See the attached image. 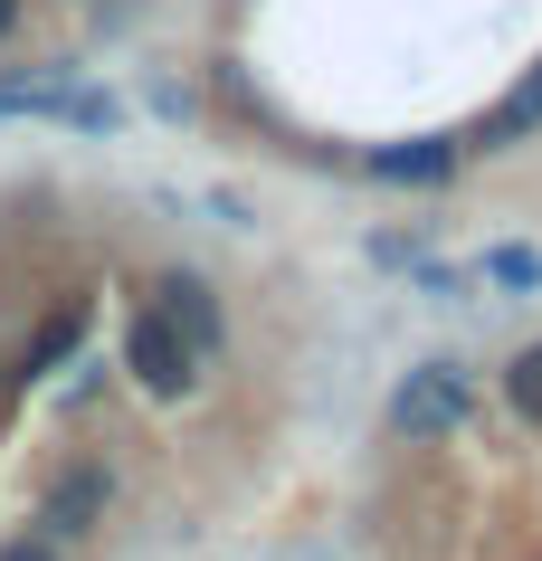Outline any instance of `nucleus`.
<instances>
[{"label": "nucleus", "instance_id": "1a4fd4ad", "mask_svg": "<svg viewBox=\"0 0 542 561\" xmlns=\"http://www.w3.org/2000/svg\"><path fill=\"white\" fill-rule=\"evenodd\" d=\"M485 276L514 286V296H533V286H542V257H533V248H485Z\"/></svg>", "mask_w": 542, "mask_h": 561}, {"label": "nucleus", "instance_id": "423d86ee", "mask_svg": "<svg viewBox=\"0 0 542 561\" xmlns=\"http://www.w3.org/2000/svg\"><path fill=\"white\" fill-rule=\"evenodd\" d=\"M77 333H87V305H58V314L38 324V343L20 353V371H10V381H20V390H30V381H48V371H58V362L77 353Z\"/></svg>", "mask_w": 542, "mask_h": 561}, {"label": "nucleus", "instance_id": "9b49d317", "mask_svg": "<svg viewBox=\"0 0 542 561\" xmlns=\"http://www.w3.org/2000/svg\"><path fill=\"white\" fill-rule=\"evenodd\" d=\"M10 30H20V0H0V38H10Z\"/></svg>", "mask_w": 542, "mask_h": 561}, {"label": "nucleus", "instance_id": "7ed1b4c3", "mask_svg": "<svg viewBox=\"0 0 542 561\" xmlns=\"http://www.w3.org/2000/svg\"><path fill=\"white\" fill-rule=\"evenodd\" d=\"M124 371H134L152 400H181V390L200 381V362H191V343L162 324V305H143V314L124 324Z\"/></svg>", "mask_w": 542, "mask_h": 561}, {"label": "nucleus", "instance_id": "f257e3e1", "mask_svg": "<svg viewBox=\"0 0 542 561\" xmlns=\"http://www.w3.org/2000/svg\"><path fill=\"white\" fill-rule=\"evenodd\" d=\"M466 410H476V390H466L457 362H419V371L391 390V428L400 438H448V428H466Z\"/></svg>", "mask_w": 542, "mask_h": 561}, {"label": "nucleus", "instance_id": "39448f33", "mask_svg": "<svg viewBox=\"0 0 542 561\" xmlns=\"http://www.w3.org/2000/svg\"><path fill=\"white\" fill-rule=\"evenodd\" d=\"M533 134H542V67H533V77H523V87H514L457 152H514V144H533Z\"/></svg>", "mask_w": 542, "mask_h": 561}, {"label": "nucleus", "instance_id": "0eeeda50", "mask_svg": "<svg viewBox=\"0 0 542 561\" xmlns=\"http://www.w3.org/2000/svg\"><path fill=\"white\" fill-rule=\"evenodd\" d=\"M466 152L457 144H381L371 152V181H448Z\"/></svg>", "mask_w": 542, "mask_h": 561}, {"label": "nucleus", "instance_id": "6e6552de", "mask_svg": "<svg viewBox=\"0 0 542 561\" xmlns=\"http://www.w3.org/2000/svg\"><path fill=\"white\" fill-rule=\"evenodd\" d=\"M505 400H514L523 428H542V343H523V353L505 362Z\"/></svg>", "mask_w": 542, "mask_h": 561}, {"label": "nucleus", "instance_id": "f03ea898", "mask_svg": "<svg viewBox=\"0 0 542 561\" xmlns=\"http://www.w3.org/2000/svg\"><path fill=\"white\" fill-rule=\"evenodd\" d=\"M105 504H115V476L95 467V457H67V467L38 485V533H48V542H87V533L105 524Z\"/></svg>", "mask_w": 542, "mask_h": 561}, {"label": "nucleus", "instance_id": "20e7f679", "mask_svg": "<svg viewBox=\"0 0 542 561\" xmlns=\"http://www.w3.org/2000/svg\"><path fill=\"white\" fill-rule=\"evenodd\" d=\"M152 296H162V324L191 343V362H219V343H229V314H219V296L200 286V276H181V266H172Z\"/></svg>", "mask_w": 542, "mask_h": 561}, {"label": "nucleus", "instance_id": "9d476101", "mask_svg": "<svg viewBox=\"0 0 542 561\" xmlns=\"http://www.w3.org/2000/svg\"><path fill=\"white\" fill-rule=\"evenodd\" d=\"M0 561H58V542L38 533V542H10V552H0Z\"/></svg>", "mask_w": 542, "mask_h": 561}]
</instances>
